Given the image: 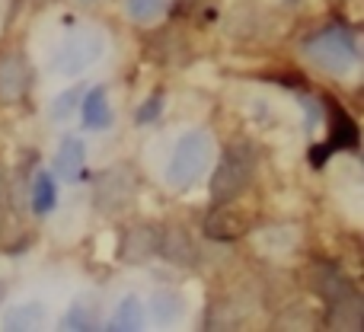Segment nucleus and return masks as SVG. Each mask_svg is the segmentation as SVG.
Listing matches in <instances>:
<instances>
[{
    "label": "nucleus",
    "mask_w": 364,
    "mask_h": 332,
    "mask_svg": "<svg viewBox=\"0 0 364 332\" xmlns=\"http://www.w3.org/2000/svg\"><path fill=\"white\" fill-rule=\"evenodd\" d=\"M310 284H314V291L320 297H326L329 304L342 301V297L352 294V284H348V278L342 275L339 269H333V265H316L314 275H310Z\"/></svg>",
    "instance_id": "0eeeda50"
},
{
    "label": "nucleus",
    "mask_w": 364,
    "mask_h": 332,
    "mask_svg": "<svg viewBox=\"0 0 364 332\" xmlns=\"http://www.w3.org/2000/svg\"><path fill=\"white\" fill-rule=\"evenodd\" d=\"M23 87H26V70L19 64V58H6L0 64V96L4 100H16L23 93Z\"/></svg>",
    "instance_id": "f8f14e48"
},
{
    "label": "nucleus",
    "mask_w": 364,
    "mask_h": 332,
    "mask_svg": "<svg viewBox=\"0 0 364 332\" xmlns=\"http://www.w3.org/2000/svg\"><path fill=\"white\" fill-rule=\"evenodd\" d=\"M166 4L170 0H125V10L128 19H134V23H154L166 10Z\"/></svg>",
    "instance_id": "2eb2a0df"
},
{
    "label": "nucleus",
    "mask_w": 364,
    "mask_h": 332,
    "mask_svg": "<svg viewBox=\"0 0 364 332\" xmlns=\"http://www.w3.org/2000/svg\"><path fill=\"white\" fill-rule=\"evenodd\" d=\"M32 208L38 214H48L55 208V182H51L48 173H38L36 176V188H32Z\"/></svg>",
    "instance_id": "dca6fc26"
},
{
    "label": "nucleus",
    "mask_w": 364,
    "mask_h": 332,
    "mask_svg": "<svg viewBox=\"0 0 364 332\" xmlns=\"http://www.w3.org/2000/svg\"><path fill=\"white\" fill-rule=\"evenodd\" d=\"M106 51V36L100 29H80L64 38V45L51 58V70L61 77H77L87 68H93Z\"/></svg>",
    "instance_id": "7ed1b4c3"
},
{
    "label": "nucleus",
    "mask_w": 364,
    "mask_h": 332,
    "mask_svg": "<svg viewBox=\"0 0 364 332\" xmlns=\"http://www.w3.org/2000/svg\"><path fill=\"white\" fill-rule=\"evenodd\" d=\"M157 250H160V256L170 259L173 265H195V259H198L192 237H188L186 230H179V227H166V230L160 233Z\"/></svg>",
    "instance_id": "39448f33"
},
{
    "label": "nucleus",
    "mask_w": 364,
    "mask_h": 332,
    "mask_svg": "<svg viewBox=\"0 0 364 332\" xmlns=\"http://www.w3.org/2000/svg\"><path fill=\"white\" fill-rule=\"evenodd\" d=\"M80 93H83V90H77V87L68 90V93H61V100L51 102V119H55V122H64V119H68L70 109L80 106Z\"/></svg>",
    "instance_id": "f3484780"
},
{
    "label": "nucleus",
    "mask_w": 364,
    "mask_h": 332,
    "mask_svg": "<svg viewBox=\"0 0 364 332\" xmlns=\"http://www.w3.org/2000/svg\"><path fill=\"white\" fill-rule=\"evenodd\" d=\"M154 250H157V233L147 230V227H138V230H134L132 237H128V250H125V256L138 262V259H147V256H151Z\"/></svg>",
    "instance_id": "4468645a"
},
{
    "label": "nucleus",
    "mask_w": 364,
    "mask_h": 332,
    "mask_svg": "<svg viewBox=\"0 0 364 332\" xmlns=\"http://www.w3.org/2000/svg\"><path fill=\"white\" fill-rule=\"evenodd\" d=\"M336 314L329 316V323L333 326H342V329H361V301L355 294L342 297V301L333 304Z\"/></svg>",
    "instance_id": "ddd939ff"
},
{
    "label": "nucleus",
    "mask_w": 364,
    "mask_h": 332,
    "mask_svg": "<svg viewBox=\"0 0 364 332\" xmlns=\"http://www.w3.org/2000/svg\"><path fill=\"white\" fill-rule=\"evenodd\" d=\"M307 55L314 58V64H320L329 74H348L358 64V45H355L348 29H323L320 36H314L307 42Z\"/></svg>",
    "instance_id": "20e7f679"
},
{
    "label": "nucleus",
    "mask_w": 364,
    "mask_h": 332,
    "mask_svg": "<svg viewBox=\"0 0 364 332\" xmlns=\"http://www.w3.org/2000/svg\"><path fill=\"white\" fill-rule=\"evenodd\" d=\"M64 326L68 329H90L93 326V310H90L83 301H77L74 307L68 310V316H64Z\"/></svg>",
    "instance_id": "a211bd4d"
},
{
    "label": "nucleus",
    "mask_w": 364,
    "mask_h": 332,
    "mask_svg": "<svg viewBox=\"0 0 364 332\" xmlns=\"http://www.w3.org/2000/svg\"><path fill=\"white\" fill-rule=\"evenodd\" d=\"M109 326L119 329V332H132V329H141V326H144V307H141L138 297H134V294L122 297V304L115 307L112 323H109Z\"/></svg>",
    "instance_id": "9b49d317"
},
{
    "label": "nucleus",
    "mask_w": 364,
    "mask_h": 332,
    "mask_svg": "<svg viewBox=\"0 0 364 332\" xmlns=\"http://www.w3.org/2000/svg\"><path fill=\"white\" fill-rule=\"evenodd\" d=\"M252 166H256V154H252V147L246 144V141L233 144L230 151L220 157L218 169L211 173V186H208V192H211L214 205H227V201L237 198V195L250 186Z\"/></svg>",
    "instance_id": "f03ea898"
},
{
    "label": "nucleus",
    "mask_w": 364,
    "mask_h": 332,
    "mask_svg": "<svg viewBox=\"0 0 364 332\" xmlns=\"http://www.w3.org/2000/svg\"><path fill=\"white\" fill-rule=\"evenodd\" d=\"M83 164H87V147H83L80 138H64V144L58 147L55 157V173L61 182H74L77 176L83 173Z\"/></svg>",
    "instance_id": "6e6552de"
},
{
    "label": "nucleus",
    "mask_w": 364,
    "mask_h": 332,
    "mask_svg": "<svg viewBox=\"0 0 364 332\" xmlns=\"http://www.w3.org/2000/svg\"><path fill=\"white\" fill-rule=\"evenodd\" d=\"M80 4H93V0H80Z\"/></svg>",
    "instance_id": "4be33fe9"
},
{
    "label": "nucleus",
    "mask_w": 364,
    "mask_h": 332,
    "mask_svg": "<svg viewBox=\"0 0 364 332\" xmlns=\"http://www.w3.org/2000/svg\"><path fill=\"white\" fill-rule=\"evenodd\" d=\"M179 307H182V304H179L176 294H166V291H164V294L154 297V310H157L160 320H170V316H176Z\"/></svg>",
    "instance_id": "aec40b11"
},
{
    "label": "nucleus",
    "mask_w": 364,
    "mask_h": 332,
    "mask_svg": "<svg viewBox=\"0 0 364 332\" xmlns=\"http://www.w3.org/2000/svg\"><path fill=\"white\" fill-rule=\"evenodd\" d=\"M336 132H333V147H348V144H355V128H352V122L346 119V112H339L336 115Z\"/></svg>",
    "instance_id": "6ab92c4d"
},
{
    "label": "nucleus",
    "mask_w": 364,
    "mask_h": 332,
    "mask_svg": "<svg viewBox=\"0 0 364 332\" xmlns=\"http://www.w3.org/2000/svg\"><path fill=\"white\" fill-rule=\"evenodd\" d=\"M205 230H208V237H211V240H237V237H243L246 220H243V214H237V211H230V208L218 205V211L208 214Z\"/></svg>",
    "instance_id": "9d476101"
},
{
    "label": "nucleus",
    "mask_w": 364,
    "mask_h": 332,
    "mask_svg": "<svg viewBox=\"0 0 364 332\" xmlns=\"http://www.w3.org/2000/svg\"><path fill=\"white\" fill-rule=\"evenodd\" d=\"M160 109H164V100H160V96H154V100L138 112V122H144V125H147V122H154V115H157Z\"/></svg>",
    "instance_id": "412c9836"
},
{
    "label": "nucleus",
    "mask_w": 364,
    "mask_h": 332,
    "mask_svg": "<svg viewBox=\"0 0 364 332\" xmlns=\"http://www.w3.org/2000/svg\"><path fill=\"white\" fill-rule=\"evenodd\" d=\"M80 122L90 132H102L112 125V106H109L106 87H93L87 96H80Z\"/></svg>",
    "instance_id": "423d86ee"
},
{
    "label": "nucleus",
    "mask_w": 364,
    "mask_h": 332,
    "mask_svg": "<svg viewBox=\"0 0 364 332\" xmlns=\"http://www.w3.org/2000/svg\"><path fill=\"white\" fill-rule=\"evenodd\" d=\"M48 320V307L42 301H23L4 310V329H36Z\"/></svg>",
    "instance_id": "1a4fd4ad"
},
{
    "label": "nucleus",
    "mask_w": 364,
    "mask_h": 332,
    "mask_svg": "<svg viewBox=\"0 0 364 332\" xmlns=\"http://www.w3.org/2000/svg\"><path fill=\"white\" fill-rule=\"evenodd\" d=\"M211 147H214L211 134L186 132L176 141L173 154H170V164H166V182H170L173 188H179V192L192 188L195 182L205 176L208 164H211Z\"/></svg>",
    "instance_id": "f257e3e1"
}]
</instances>
